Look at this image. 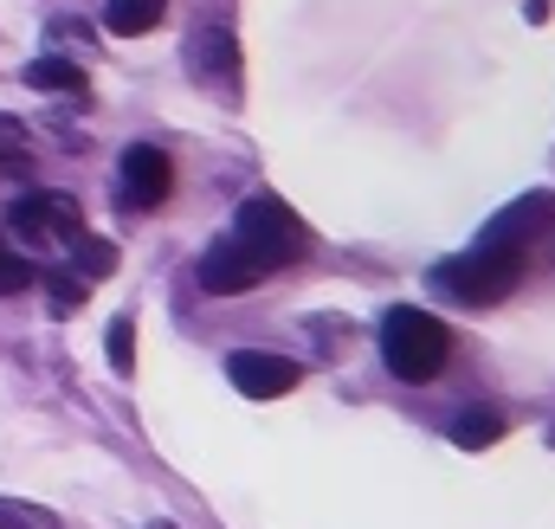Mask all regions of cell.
Returning a JSON list of instances; mask_svg holds the SVG:
<instances>
[{
	"mask_svg": "<svg viewBox=\"0 0 555 529\" xmlns=\"http://www.w3.org/2000/svg\"><path fill=\"white\" fill-rule=\"evenodd\" d=\"M26 284H33V264L20 259L13 246H0V297H20Z\"/></svg>",
	"mask_w": 555,
	"mask_h": 529,
	"instance_id": "17",
	"label": "cell"
},
{
	"mask_svg": "<svg viewBox=\"0 0 555 529\" xmlns=\"http://www.w3.org/2000/svg\"><path fill=\"white\" fill-rule=\"evenodd\" d=\"M227 375H233V388L246 400H278L304 382V369H297L291 356H272V349H240V356L227 362Z\"/></svg>",
	"mask_w": 555,
	"mask_h": 529,
	"instance_id": "7",
	"label": "cell"
},
{
	"mask_svg": "<svg viewBox=\"0 0 555 529\" xmlns=\"http://www.w3.org/2000/svg\"><path fill=\"white\" fill-rule=\"evenodd\" d=\"M233 240L253 253V259L278 271V264H297L310 253V227L278 201V194H253V201H240V220H233Z\"/></svg>",
	"mask_w": 555,
	"mask_h": 529,
	"instance_id": "3",
	"label": "cell"
},
{
	"mask_svg": "<svg viewBox=\"0 0 555 529\" xmlns=\"http://www.w3.org/2000/svg\"><path fill=\"white\" fill-rule=\"evenodd\" d=\"M0 529H59V517H52V511H39V504L0 498Z\"/></svg>",
	"mask_w": 555,
	"mask_h": 529,
	"instance_id": "14",
	"label": "cell"
},
{
	"mask_svg": "<svg viewBox=\"0 0 555 529\" xmlns=\"http://www.w3.org/2000/svg\"><path fill=\"white\" fill-rule=\"evenodd\" d=\"M517 284H524V253H511V246H472L459 259L433 264V291L452 297V304H465V310L504 304Z\"/></svg>",
	"mask_w": 555,
	"mask_h": 529,
	"instance_id": "2",
	"label": "cell"
},
{
	"mask_svg": "<svg viewBox=\"0 0 555 529\" xmlns=\"http://www.w3.org/2000/svg\"><path fill=\"white\" fill-rule=\"evenodd\" d=\"M188 72H194L201 91L240 98V39H233L227 26H201V33L188 39Z\"/></svg>",
	"mask_w": 555,
	"mask_h": 529,
	"instance_id": "5",
	"label": "cell"
},
{
	"mask_svg": "<svg viewBox=\"0 0 555 529\" xmlns=\"http://www.w3.org/2000/svg\"><path fill=\"white\" fill-rule=\"evenodd\" d=\"M168 194H175V162H168L155 142L124 149V162H117V201L137 207V214H155Z\"/></svg>",
	"mask_w": 555,
	"mask_h": 529,
	"instance_id": "4",
	"label": "cell"
},
{
	"mask_svg": "<svg viewBox=\"0 0 555 529\" xmlns=\"http://www.w3.org/2000/svg\"><path fill=\"white\" fill-rule=\"evenodd\" d=\"M452 439H459L465 452H485V446L504 439V413H491V407H465V413L452 420Z\"/></svg>",
	"mask_w": 555,
	"mask_h": 529,
	"instance_id": "11",
	"label": "cell"
},
{
	"mask_svg": "<svg viewBox=\"0 0 555 529\" xmlns=\"http://www.w3.org/2000/svg\"><path fill=\"white\" fill-rule=\"evenodd\" d=\"M162 13H168V0H111V7H104V26H111L117 39H142V33H155Z\"/></svg>",
	"mask_w": 555,
	"mask_h": 529,
	"instance_id": "10",
	"label": "cell"
},
{
	"mask_svg": "<svg viewBox=\"0 0 555 529\" xmlns=\"http://www.w3.org/2000/svg\"><path fill=\"white\" fill-rule=\"evenodd\" d=\"M555 227V194H524V201H511L491 227H485V240L478 246H511V253H524L537 233H550Z\"/></svg>",
	"mask_w": 555,
	"mask_h": 529,
	"instance_id": "9",
	"label": "cell"
},
{
	"mask_svg": "<svg viewBox=\"0 0 555 529\" xmlns=\"http://www.w3.org/2000/svg\"><path fill=\"white\" fill-rule=\"evenodd\" d=\"M272 271L253 259L233 233L227 240H214L207 253H201V291H214V297H233V291H253V284H266Z\"/></svg>",
	"mask_w": 555,
	"mask_h": 529,
	"instance_id": "8",
	"label": "cell"
},
{
	"mask_svg": "<svg viewBox=\"0 0 555 529\" xmlns=\"http://www.w3.org/2000/svg\"><path fill=\"white\" fill-rule=\"evenodd\" d=\"M72 310H85V278L52 271V317H72Z\"/></svg>",
	"mask_w": 555,
	"mask_h": 529,
	"instance_id": "16",
	"label": "cell"
},
{
	"mask_svg": "<svg viewBox=\"0 0 555 529\" xmlns=\"http://www.w3.org/2000/svg\"><path fill=\"white\" fill-rule=\"evenodd\" d=\"M72 253H78V271H85V278H104V271L117 264V246H111V240H98V233H78V240H72Z\"/></svg>",
	"mask_w": 555,
	"mask_h": 529,
	"instance_id": "13",
	"label": "cell"
},
{
	"mask_svg": "<svg viewBox=\"0 0 555 529\" xmlns=\"http://www.w3.org/2000/svg\"><path fill=\"white\" fill-rule=\"evenodd\" d=\"M111 369H117V375H130V369H137V323H130V317H117V323H111Z\"/></svg>",
	"mask_w": 555,
	"mask_h": 529,
	"instance_id": "15",
	"label": "cell"
},
{
	"mask_svg": "<svg viewBox=\"0 0 555 529\" xmlns=\"http://www.w3.org/2000/svg\"><path fill=\"white\" fill-rule=\"evenodd\" d=\"M452 356V330L433 317V310H414V304H395L382 317V362L395 369V382H433Z\"/></svg>",
	"mask_w": 555,
	"mask_h": 529,
	"instance_id": "1",
	"label": "cell"
},
{
	"mask_svg": "<svg viewBox=\"0 0 555 529\" xmlns=\"http://www.w3.org/2000/svg\"><path fill=\"white\" fill-rule=\"evenodd\" d=\"M13 227H20V240L26 246H52V240H78L85 233V214H78V201L72 194H26V201H13Z\"/></svg>",
	"mask_w": 555,
	"mask_h": 529,
	"instance_id": "6",
	"label": "cell"
},
{
	"mask_svg": "<svg viewBox=\"0 0 555 529\" xmlns=\"http://www.w3.org/2000/svg\"><path fill=\"white\" fill-rule=\"evenodd\" d=\"M26 85H33V91H52V98H65V91L78 98V91H85V72H78L72 59H33V65H26Z\"/></svg>",
	"mask_w": 555,
	"mask_h": 529,
	"instance_id": "12",
	"label": "cell"
}]
</instances>
